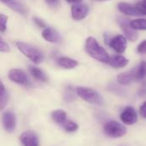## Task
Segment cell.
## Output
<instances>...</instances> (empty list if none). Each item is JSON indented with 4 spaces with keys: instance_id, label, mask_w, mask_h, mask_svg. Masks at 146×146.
<instances>
[{
    "instance_id": "35",
    "label": "cell",
    "mask_w": 146,
    "mask_h": 146,
    "mask_svg": "<svg viewBox=\"0 0 146 146\" xmlns=\"http://www.w3.org/2000/svg\"><path fill=\"white\" fill-rule=\"evenodd\" d=\"M98 1H108V0H98Z\"/></svg>"
},
{
    "instance_id": "9",
    "label": "cell",
    "mask_w": 146,
    "mask_h": 146,
    "mask_svg": "<svg viewBox=\"0 0 146 146\" xmlns=\"http://www.w3.org/2000/svg\"><path fill=\"white\" fill-rule=\"evenodd\" d=\"M3 126L8 133H12L15 131L16 127V117L15 115L11 111H7L3 113L2 117Z\"/></svg>"
},
{
    "instance_id": "27",
    "label": "cell",
    "mask_w": 146,
    "mask_h": 146,
    "mask_svg": "<svg viewBox=\"0 0 146 146\" xmlns=\"http://www.w3.org/2000/svg\"><path fill=\"white\" fill-rule=\"evenodd\" d=\"M9 50H10L9 45L0 36V51L1 52H8V51H9Z\"/></svg>"
},
{
    "instance_id": "8",
    "label": "cell",
    "mask_w": 146,
    "mask_h": 146,
    "mask_svg": "<svg viewBox=\"0 0 146 146\" xmlns=\"http://www.w3.org/2000/svg\"><path fill=\"white\" fill-rule=\"evenodd\" d=\"M120 118L121 121L126 125H133L135 124L138 121V115L135 111V110L131 107H126L123 111L121 113Z\"/></svg>"
},
{
    "instance_id": "15",
    "label": "cell",
    "mask_w": 146,
    "mask_h": 146,
    "mask_svg": "<svg viewBox=\"0 0 146 146\" xmlns=\"http://www.w3.org/2000/svg\"><path fill=\"white\" fill-rule=\"evenodd\" d=\"M128 59H127L125 56L121 55H115L113 56L112 57H110L108 64H110V66H111L114 68H121L126 67L128 64Z\"/></svg>"
},
{
    "instance_id": "18",
    "label": "cell",
    "mask_w": 146,
    "mask_h": 146,
    "mask_svg": "<svg viewBox=\"0 0 146 146\" xmlns=\"http://www.w3.org/2000/svg\"><path fill=\"white\" fill-rule=\"evenodd\" d=\"M28 69H29V73L31 74V75L33 77L34 80L40 81V82H47L48 81L47 76L40 68L35 67V66H29Z\"/></svg>"
},
{
    "instance_id": "1",
    "label": "cell",
    "mask_w": 146,
    "mask_h": 146,
    "mask_svg": "<svg viewBox=\"0 0 146 146\" xmlns=\"http://www.w3.org/2000/svg\"><path fill=\"white\" fill-rule=\"evenodd\" d=\"M85 49L87 54L93 59L102 63H109L110 56L107 51L103 48L93 37H88L86 40Z\"/></svg>"
},
{
    "instance_id": "13",
    "label": "cell",
    "mask_w": 146,
    "mask_h": 146,
    "mask_svg": "<svg viewBox=\"0 0 146 146\" xmlns=\"http://www.w3.org/2000/svg\"><path fill=\"white\" fill-rule=\"evenodd\" d=\"M56 63L59 67L65 69H73L79 65L78 61L67 56H60L56 58Z\"/></svg>"
},
{
    "instance_id": "30",
    "label": "cell",
    "mask_w": 146,
    "mask_h": 146,
    "mask_svg": "<svg viewBox=\"0 0 146 146\" xmlns=\"http://www.w3.org/2000/svg\"><path fill=\"white\" fill-rule=\"evenodd\" d=\"M139 114H140V115H141L143 118H145L146 119V101L145 102H144V103L142 104V105L140 106Z\"/></svg>"
},
{
    "instance_id": "4",
    "label": "cell",
    "mask_w": 146,
    "mask_h": 146,
    "mask_svg": "<svg viewBox=\"0 0 146 146\" xmlns=\"http://www.w3.org/2000/svg\"><path fill=\"white\" fill-rule=\"evenodd\" d=\"M104 132L107 136L116 139L125 136L127 130L126 127L120 124L119 122L115 121H110L107 123H105L104 127Z\"/></svg>"
},
{
    "instance_id": "10",
    "label": "cell",
    "mask_w": 146,
    "mask_h": 146,
    "mask_svg": "<svg viewBox=\"0 0 146 146\" xmlns=\"http://www.w3.org/2000/svg\"><path fill=\"white\" fill-rule=\"evenodd\" d=\"M20 140L24 146H38L39 140L38 135L33 131L24 132L21 137Z\"/></svg>"
},
{
    "instance_id": "26",
    "label": "cell",
    "mask_w": 146,
    "mask_h": 146,
    "mask_svg": "<svg viewBox=\"0 0 146 146\" xmlns=\"http://www.w3.org/2000/svg\"><path fill=\"white\" fill-rule=\"evenodd\" d=\"M8 16L3 14H0V32L4 33L7 29Z\"/></svg>"
},
{
    "instance_id": "5",
    "label": "cell",
    "mask_w": 146,
    "mask_h": 146,
    "mask_svg": "<svg viewBox=\"0 0 146 146\" xmlns=\"http://www.w3.org/2000/svg\"><path fill=\"white\" fill-rule=\"evenodd\" d=\"M8 77L11 81H13L14 83H16L18 85H21V86H28L31 85L29 79L27 77V74L22 69H20V68L10 69L9 71Z\"/></svg>"
},
{
    "instance_id": "36",
    "label": "cell",
    "mask_w": 146,
    "mask_h": 146,
    "mask_svg": "<svg viewBox=\"0 0 146 146\" xmlns=\"http://www.w3.org/2000/svg\"><path fill=\"white\" fill-rule=\"evenodd\" d=\"M143 1H144V2H145V3H146V0H143Z\"/></svg>"
},
{
    "instance_id": "34",
    "label": "cell",
    "mask_w": 146,
    "mask_h": 146,
    "mask_svg": "<svg viewBox=\"0 0 146 146\" xmlns=\"http://www.w3.org/2000/svg\"><path fill=\"white\" fill-rule=\"evenodd\" d=\"M2 1H3V2L4 3V2H6V1H9V0H2Z\"/></svg>"
},
{
    "instance_id": "20",
    "label": "cell",
    "mask_w": 146,
    "mask_h": 146,
    "mask_svg": "<svg viewBox=\"0 0 146 146\" xmlns=\"http://www.w3.org/2000/svg\"><path fill=\"white\" fill-rule=\"evenodd\" d=\"M51 118L56 123L62 125L67 121V114L62 110H56L51 113Z\"/></svg>"
},
{
    "instance_id": "11",
    "label": "cell",
    "mask_w": 146,
    "mask_h": 146,
    "mask_svg": "<svg viewBox=\"0 0 146 146\" xmlns=\"http://www.w3.org/2000/svg\"><path fill=\"white\" fill-rule=\"evenodd\" d=\"M120 26H121V30L124 33L125 37L127 38V39H128V40H130L132 42H134V41H136L138 39V37H139L138 32L131 27L129 22L126 21L125 20L121 21Z\"/></svg>"
},
{
    "instance_id": "14",
    "label": "cell",
    "mask_w": 146,
    "mask_h": 146,
    "mask_svg": "<svg viewBox=\"0 0 146 146\" xmlns=\"http://www.w3.org/2000/svg\"><path fill=\"white\" fill-rule=\"evenodd\" d=\"M117 82L121 85L127 86L135 81V70H131L119 74L116 77Z\"/></svg>"
},
{
    "instance_id": "33",
    "label": "cell",
    "mask_w": 146,
    "mask_h": 146,
    "mask_svg": "<svg viewBox=\"0 0 146 146\" xmlns=\"http://www.w3.org/2000/svg\"><path fill=\"white\" fill-rule=\"evenodd\" d=\"M67 2L68 3H80L82 0H66Z\"/></svg>"
},
{
    "instance_id": "16",
    "label": "cell",
    "mask_w": 146,
    "mask_h": 146,
    "mask_svg": "<svg viewBox=\"0 0 146 146\" xmlns=\"http://www.w3.org/2000/svg\"><path fill=\"white\" fill-rule=\"evenodd\" d=\"M118 9L119 10L127 15H129V16H140V15L139 14V12L137 11L135 6L128 3H126V2H121L120 3H118Z\"/></svg>"
},
{
    "instance_id": "25",
    "label": "cell",
    "mask_w": 146,
    "mask_h": 146,
    "mask_svg": "<svg viewBox=\"0 0 146 146\" xmlns=\"http://www.w3.org/2000/svg\"><path fill=\"white\" fill-rule=\"evenodd\" d=\"M135 8L137 9V11L139 12V14L140 15H145L146 16V3L144 1L141 2H138L135 5Z\"/></svg>"
},
{
    "instance_id": "12",
    "label": "cell",
    "mask_w": 146,
    "mask_h": 146,
    "mask_svg": "<svg viewBox=\"0 0 146 146\" xmlns=\"http://www.w3.org/2000/svg\"><path fill=\"white\" fill-rule=\"evenodd\" d=\"M42 37L44 39L50 43H58L61 40L59 33L52 27H45L42 32Z\"/></svg>"
},
{
    "instance_id": "21",
    "label": "cell",
    "mask_w": 146,
    "mask_h": 146,
    "mask_svg": "<svg viewBox=\"0 0 146 146\" xmlns=\"http://www.w3.org/2000/svg\"><path fill=\"white\" fill-rule=\"evenodd\" d=\"M131 27L136 31H145L146 30V19L145 18H139L132 20L129 22Z\"/></svg>"
},
{
    "instance_id": "22",
    "label": "cell",
    "mask_w": 146,
    "mask_h": 146,
    "mask_svg": "<svg viewBox=\"0 0 146 146\" xmlns=\"http://www.w3.org/2000/svg\"><path fill=\"white\" fill-rule=\"evenodd\" d=\"M8 102V94L4 86L0 81V110H3Z\"/></svg>"
},
{
    "instance_id": "2",
    "label": "cell",
    "mask_w": 146,
    "mask_h": 146,
    "mask_svg": "<svg viewBox=\"0 0 146 146\" xmlns=\"http://www.w3.org/2000/svg\"><path fill=\"white\" fill-rule=\"evenodd\" d=\"M15 45L18 48V50L25 56H27L28 59H30L35 64H39L40 62H43V60L44 58V54L37 47H35L30 44H27L25 42H21V41L16 42Z\"/></svg>"
},
{
    "instance_id": "29",
    "label": "cell",
    "mask_w": 146,
    "mask_h": 146,
    "mask_svg": "<svg viewBox=\"0 0 146 146\" xmlns=\"http://www.w3.org/2000/svg\"><path fill=\"white\" fill-rule=\"evenodd\" d=\"M33 21H34V22L36 23V25H37L38 27H41V28H45V27H46L45 23H44L41 19H39V18H38V17H34V18H33Z\"/></svg>"
},
{
    "instance_id": "31",
    "label": "cell",
    "mask_w": 146,
    "mask_h": 146,
    "mask_svg": "<svg viewBox=\"0 0 146 146\" xmlns=\"http://www.w3.org/2000/svg\"><path fill=\"white\" fill-rule=\"evenodd\" d=\"M145 84L143 85V86L140 88L139 90V95L142 96V97H145L146 96V82H144Z\"/></svg>"
},
{
    "instance_id": "3",
    "label": "cell",
    "mask_w": 146,
    "mask_h": 146,
    "mask_svg": "<svg viewBox=\"0 0 146 146\" xmlns=\"http://www.w3.org/2000/svg\"><path fill=\"white\" fill-rule=\"evenodd\" d=\"M75 91H76V94L80 98H82L83 100H85L89 104L98 105V106H102L104 104V98H102V96L96 90L92 88L79 86L76 88Z\"/></svg>"
},
{
    "instance_id": "17",
    "label": "cell",
    "mask_w": 146,
    "mask_h": 146,
    "mask_svg": "<svg viewBox=\"0 0 146 146\" xmlns=\"http://www.w3.org/2000/svg\"><path fill=\"white\" fill-rule=\"evenodd\" d=\"M4 3H5L12 10L17 12V13L20 14V15H26L27 13V9L26 8V6H25L23 3H20V2H18V1H16V0H9V1H6V2H4Z\"/></svg>"
},
{
    "instance_id": "23",
    "label": "cell",
    "mask_w": 146,
    "mask_h": 146,
    "mask_svg": "<svg viewBox=\"0 0 146 146\" xmlns=\"http://www.w3.org/2000/svg\"><path fill=\"white\" fill-rule=\"evenodd\" d=\"M62 126L67 133H74V132L77 131L79 128V126L71 121H66Z\"/></svg>"
},
{
    "instance_id": "6",
    "label": "cell",
    "mask_w": 146,
    "mask_h": 146,
    "mask_svg": "<svg viewBox=\"0 0 146 146\" xmlns=\"http://www.w3.org/2000/svg\"><path fill=\"white\" fill-rule=\"evenodd\" d=\"M127 38L121 34H118L109 40V45L118 54H122L126 51L127 46Z\"/></svg>"
},
{
    "instance_id": "7",
    "label": "cell",
    "mask_w": 146,
    "mask_h": 146,
    "mask_svg": "<svg viewBox=\"0 0 146 146\" xmlns=\"http://www.w3.org/2000/svg\"><path fill=\"white\" fill-rule=\"evenodd\" d=\"M89 12V8L87 5L78 3H74L71 8V15L72 18L75 21H81L85 19Z\"/></svg>"
},
{
    "instance_id": "19",
    "label": "cell",
    "mask_w": 146,
    "mask_h": 146,
    "mask_svg": "<svg viewBox=\"0 0 146 146\" xmlns=\"http://www.w3.org/2000/svg\"><path fill=\"white\" fill-rule=\"evenodd\" d=\"M135 81L146 82V62L144 61L135 69Z\"/></svg>"
},
{
    "instance_id": "24",
    "label": "cell",
    "mask_w": 146,
    "mask_h": 146,
    "mask_svg": "<svg viewBox=\"0 0 146 146\" xmlns=\"http://www.w3.org/2000/svg\"><path fill=\"white\" fill-rule=\"evenodd\" d=\"M63 98L66 102H72L75 99V92L71 86H68L65 89Z\"/></svg>"
},
{
    "instance_id": "28",
    "label": "cell",
    "mask_w": 146,
    "mask_h": 146,
    "mask_svg": "<svg viewBox=\"0 0 146 146\" xmlns=\"http://www.w3.org/2000/svg\"><path fill=\"white\" fill-rule=\"evenodd\" d=\"M137 51H138V53L142 54V55L146 54V40L142 41V42L138 45Z\"/></svg>"
},
{
    "instance_id": "32",
    "label": "cell",
    "mask_w": 146,
    "mask_h": 146,
    "mask_svg": "<svg viewBox=\"0 0 146 146\" xmlns=\"http://www.w3.org/2000/svg\"><path fill=\"white\" fill-rule=\"evenodd\" d=\"M44 1L50 6H56L59 2V0H44Z\"/></svg>"
}]
</instances>
